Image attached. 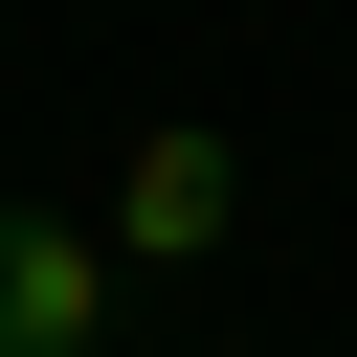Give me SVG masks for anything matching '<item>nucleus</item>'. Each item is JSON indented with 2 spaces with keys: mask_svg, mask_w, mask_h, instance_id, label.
Listing matches in <instances>:
<instances>
[{
  "mask_svg": "<svg viewBox=\"0 0 357 357\" xmlns=\"http://www.w3.org/2000/svg\"><path fill=\"white\" fill-rule=\"evenodd\" d=\"M0 357H112V223L0 201Z\"/></svg>",
  "mask_w": 357,
  "mask_h": 357,
  "instance_id": "obj_1",
  "label": "nucleus"
},
{
  "mask_svg": "<svg viewBox=\"0 0 357 357\" xmlns=\"http://www.w3.org/2000/svg\"><path fill=\"white\" fill-rule=\"evenodd\" d=\"M223 201H245V156H223V134H134V156H112V268H201V245H223Z\"/></svg>",
  "mask_w": 357,
  "mask_h": 357,
  "instance_id": "obj_2",
  "label": "nucleus"
}]
</instances>
